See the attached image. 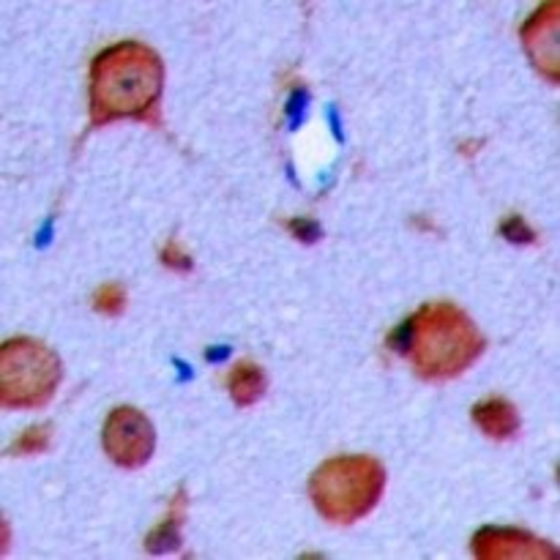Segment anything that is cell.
Listing matches in <instances>:
<instances>
[{"instance_id": "9", "label": "cell", "mask_w": 560, "mask_h": 560, "mask_svg": "<svg viewBox=\"0 0 560 560\" xmlns=\"http://www.w3.org/2000/svg\"><path fill=\"white\" fill-rule=\"evenodd\" d=\"M268 388V377L262 366L252 364V361H238L228 375V392L238 408H252L262 399Z\"/></svg>"}, {"instance_id": "3", "label": "cell", "mask_w": 560, "mask_h": 560, "mask_svg": "<svg viewBox=\"0 0 560 560\" xmlns=\"http://www.w3.org/2000/svg\"><path fill=\"white\" fill-rule=\"evenodd\" d=\"M386 490V468L375 457H337L312 474L310 498L320 517L334 525L364 520Z\"/></svg>"}, {"instance_id": "15", "label": "cell", "mask_w": 560, "mask_h": 560, "mask_svg": "<svg viewBox=\"0 0 560 560\" xmlns=\"http://www.w3.org/2000/svg\"><path fill=\"white\" fill-rule=\"evenodd\" d=\"M288 230L293 233L295 241H301V244H317L323 235L320 224H317L315 219H293V222H288Z\"/></svg>"}, {"instance_id": "2", "label": "cell", "mask_w": 560, "mask_h": 560, "mask_svg": "<svg viewBox=\"0 0 560 560\" xmlns=\"http://www.w3.org/2000/svg\"><path fill=\"white\" fill-rule=\"evenodd\" d=\"M392 348L408 355L416 375L441 383L459 377L485 353V334L454 304H424L394 331Z\"/></svg>"}, {"instance_id": "8", "label": "cell", "mask_w": 560, "mask_h": 560, "mask_svg": "<svg viewBox=\"0 0 560 560\" xmlns=\"http://www.w3.org/2000/svg\"><path fill=\"white\" fill-rule=\"evenodd\" d=\"M474 424L479 427V430L485 432L490 441L506 443V441H514V438L520 435V427H523V421H520L517 408H514L509 399L490 397L474 408Z\"/></svg>"}, {"instance_id": "1", "label": "cell", "mask_w": 560, "mask_h": 560, "mask_svg": "<svg viewBox=\"0 0 560 560\" xmlns=\"http://www.w3.org/2000/svg\"><path fill=\"white\" fill-rule=\"evenodd\" d=\"M164 85V63L140 42H120L96 55L91 66V126L115 124L124 118L159 120V96Z\"/></svg>"}, {"instance_id": "14", "label": "cell", "mask_w": 560, "mask_h": 560, "mask_svg": "<svg viewBox=\"0 0 560 560\" xmlns=\"http://www.w3.org/2000/svg\"><path fill=\"white\" fill-rule=\"evenodd\" d=\"M501 233H503V238L512 241V244H517V246L536 244V233L530 230V224L525 222L523 217H509L506 222L501 224Z\"/></svg>"}, {"instance_id": "16", "label": "cell", "mask_w": 560, "mask_h": 560, "mask_svg": "<svg viewBox=\"0 0 560 560\" xmlns=\"http://www.w3.org/2000/svg\"><path fill=\"white\" fill-rule=\"evenodd\" d=\"M474 148H481V142H468V145H463V153L465 156H474Z\"/></svg>"}, {"instance_id": "13", "label": "cell", "mask_w": 560, "mask_h": 560, "mask_svg": "<svg viewBox=\"0 0 560 560\" xmlns=\"http://www.w3.org/2000/svg\"><path fill=\"white\" fill-rule=\"evenodd\" d=\"M162 266L170 268L175 273H189L195 268V260H191L189 252L178 244V241H170V244L162 246Z\"/></svg>"}, {"instance_id": "10", "label": "cell", "mask_w": 560, "mask_h": 560, "mask_svg": "<svg viewBox=\"0 0 560 560\" xmlns=\"http://www.w3.org/2000/svg\"><path fill=\"white\" fill-rule=\"evenodd\" d=\"M184 517H186V490L180 487V490L175 492L173 503H170L167 520H164V523L145 539V550L153 552V556H164V552L178 550Z\"/></svg>"}, {"instance_id": "5", "label": "cell", "mask_w": 560, "mask_h": 560, "mask_svg": "<svg viewBox=\"0 0 560 560\" xmlns=\"http://www.w3.org/2000/svg\"><path fill=\"white\" fill-rule=\"evenodd\" d=\"M104 452L115 465L126 470H137L151 463L156 452V430L145 413L137 408L120 405L104 421Z\"/></svg>"}, {"instance_id": "11", "label": "cell", "mask_w": 560, "mask_h": 560, "mask_svg": "<svg viewBox=\"0 0 560 560\" xmlns=\"http://www.w3.org/2000/svg\"><path fill=\"white\" fill-rule=\"evenodd\" d=\"M52 446V427L36 424L27 427L20 438L9 446L11 457H33V454H44Z\"/></svg>"}, {"instance_id": "7", "label": "cell", "mask_w": 560, "mask_h": 560, "mask_svg": "<svg viewBox=\"0 0 560 560\" xmlns=\"http://www.w3.org/2000/svg\"><path fill=\"white\" fill-rule=\"evenodd\" d=\"M523 44L536 69L556 85L558 82V3L539 5L523 25Z\"/></svg>"}, {"instance_id": "4", "label": "cell", "mask_w": 560, "mask_h": 560, "mask_svg": "<svg viewBox=\"0 0 560 560\" xmlns=\"http://www.w3.org/2000/svg\"><path fill=\"white\" fill-rule=\"evenodd\" d=\"M63 377L58 353L36 339H9L0 348V402L3 408L38 410L55 397Z\"/></svg>"}, {"instance_id": "6", "label": "cell", "mask_w": 560, "mask_h": 560, "mask_svg": "<svg viewBox=\"0 0 560 560\" xmlns=\"http://www.w3.org/2000/svg\"><path fill=\"white\" fill-rule=\"evenodd\" d=\"M474 556L481 560L498 558H558V550L525 530L485 528L474 536Z\"/></svg>"}, {"instance_id": "12", "label": "cell", "mask_w": 560, "mask_h": 560, "mask_svg": "<svg viewBox=\"0 0 560 560\" xmlns=\"http://www.w3.org/2000/svg\"><path fill=\"white\" fill-rule=\"evenodd\" d=\"M126 304H129V295H126L124 284L118 282L102 284V288L93 293V310H96L98 315L118 317L126 312Z\"/></svg>"}]
</instances>
